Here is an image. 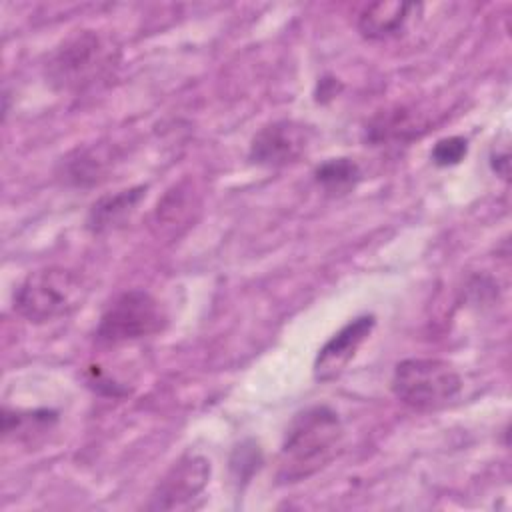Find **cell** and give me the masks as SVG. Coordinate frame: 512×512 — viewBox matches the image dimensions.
I'll return each instance as SVG.
<instances>
[{"instance_id":"1","label":"cell","mask_w":512,"mask_h":512,"mask_svg":"<svg viewBox=\"0 0 512 512\" xmlns=\"http://www.w3.org/2000/svg\"><path fill=\"white\" fill-rule=\"evenodd\" d=\"M342 438L344 428L332 408L310 406L298 412L280 448L278 480L292 484L320 472L336 458Z\"/></svg>"},{"instance_id":"2","label":"cell","mask_w":512,"mask_h":512,"mask_svg":"<svg viewBox=\"0 0 512 512\" xmlns=\"http://www.w3.org/2000/svg\"><path fill=\"white\" fill-rule=\"evenodd\" d=\"M84 280L60 266L30 272L14 292V310L28 322L44 324L70 316L86 300Z\"/></svg>"},{"instance_id":"3","label":"cell","mask_w":512,"mask_h":512,"mask_svg":"<svg viewBox=\"0 0 512 512\" xmlns=\"http://www.w3.org/2000/svg\"><path fill=\"white\" fill-rule=\"evenodd\" d=\"M394 396L414 410H438L458 398L462 378L456 368L438 358H406L392 374Z\"/></svg>"},{"instance_id":"4","label":"cell","mask_w":512,"mask_h":512,"mask_svg":"<svg viewBox=\"0 0 512 512\" xmlns=\"http://www.w3.org/2000/svg\"><path fill=\"white\" fill-rule=\"evenodd\" d=\"M166 314L160 302L146 290H128L116 296L100 316L96 338L102 344L116 346L134 342L160 332Z\"/></svg>"},{"instance_id":"5","label":"cell","mask_w":512,"mask_h":512,"mask_svg":"<svg viewBox=\"0 0 512 512\" xmlns=\"http://www.w3.org/2000/svg\"><path fill=\"white\" fill-rule=\"evenodd\" d=\"M112 64V46L94 30L70 36L48 62L50 78L62 88H82L100 78Z\"/></svg>"},{"instance_id":"6","label":"cell","mask_w":512,"mask_h":512,"mask_svg":"<svg viewBox=\"0 0 512 512\" xmlns=\"http://www.w3.org/2000/svg\"><path fill=\"white\" fill-rule=\"evenodd\" d=\"M210 462L200 454H184L162 476L150 494L148 510H188L210 480Z\"/></svg>"},{"instance_id":"7","label":"cell","mask_w":512,"mask_h":512,"mask_svg":"<svg viewBox=\"0 0 512 512\" xmlns=\"http://www.w3.org/2000/svg\"><path fill=\"white\" fill-rule=\"evenodd\" d=\"M310 144V128L294 120H276L262 126L252 142L248 156L254 164L280 168L296 162Z\"/></svg>"},{"instance_id":"8","label":"cell","mask_w":512,"mask_h":512,"mask_svg":"<svg viewBox=\"0 0 512 512\" xmlns=\"http://www.w3.org/2000/svg\"><path fill=\"white\" fill-rule=\"evenodd\" d=\"M374 326L376 318L372 314H362L332 334L330 340L318 350L314 360V378L318 382H330L338 378L348 368L360 346L368 340Z\"/></svg>"},{"instance_id":"9","label":"cell","mask_w":512,"mask_h":512,"mask_svg":"<svg viewBox=\"0 0 512 512\" xmlns=\"http://www.w3.org/2000/svg\"><path fill=\"white\" fill-rule=\"evenodd\" d=\"M418 8L420 6L416 4L396 2V0L368 4L358 16V30L368 40L394 38L406 28L410 16Z\"/></svg>"},{"instance_id":"10","label":"cell","mask_w":512,"mask_h":512,"mask_svg":"<svg viewBox=\"0 0 512 512\" xmlns=\"http://www.w3.org/2000/svg\"><path fill=\"white\" fill-rule=\"evenodd\" d=\"M144 194H146L144 186H134L110 196H102L90 208L88 228L92 232H106L122 226L132 216L136 206L142 202Z\"/></svg>"},{"instance_id":"11","label":"cell","mask_w":512,"mask_h":512,"mask_svg":"<svg viewBox=\"0 0 512 512\" xmlns=\"http://www.w3.org/2000/svg\"><path fill=\"white\" fill-rule=\"evenodd\" d=\"M316 182L330 194H344L360 180V168L350 158H330L322 162L316 172Z\"/></svg>"},{"instance_id":"12","label":"cell","mask_w":512,"mask_h":512,"mask_svg":"<svg viewBox=\"0 0 512 512\" xmlns=\"http://www.w3.org/2000/svg\"><path fill=\"white\" fill-rule=\"evenodd\" d=\"M418 122L406 112L404 108L394 110V112H382L378 114L370 126H368V136L372 142H388V140H404L414 134V128ZM418 130V128H416Z\"/></svg>"},{"instance_id":"13","label":"cell","mask_w":512,"mask_h":512,"mask_svg":"<svg viewBox=\"0 0 512 512\" xmlns=\"http://www.w3.org/2000/svg\"><path fill=\"white\" fill-rule=\"evenodd\" d=\"M58 420V414L52 410H34V412H8L2 414V432L4 436L14 434H26L30 432H44Z\"/></svg>"},{"instance_id":"14","label":"cell","mask_w":512,"mask_h":512,"mask_svg":"<svg viewBox=\"0 0 512 512\" xmlns=\"http://www.w3.org/2000/svg\"><path fill=\"white\" fill-rule=\"evenodd\" d=\"M466 152H468L466 138H462V136H448V138H442V140L436 142V146L432 148L430 156H432V162L436 166L446 168V166H454V164L462 162Z\"/></svg>"},{"instance_id":"15","label":"cell","mask_w":512,"mask_h":512,"mask_svg":"<svg viewBox=\"0 0 512 512\" xmlns=\"http://www.w3.org/2000/svg\"><path fill=\"white\" fill-rule=\"evenodd\" d=\"M260 464V450L254 442H244L234 450L232 456V468L238 470V478L242 476V472L248 468L250 472H254Z\"/></svg>"}]
</instances>
